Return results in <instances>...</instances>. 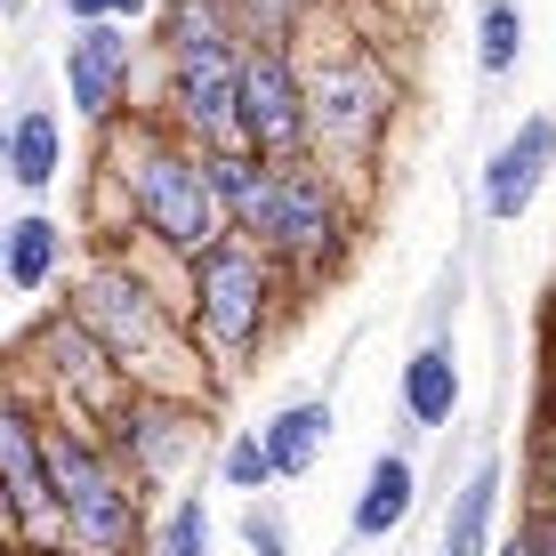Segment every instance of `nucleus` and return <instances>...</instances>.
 <instances>
[{
    "mask_svg": "<svg viewBox=\"0 0 556 556\" xmlns=\"http://www.w3.org/2000/svg\"><path fill=\"white\" fill-rule=\"evenodd\" d=\"M65 315L113 355V371H122L129 388H146V395H186V388H202L194 331H186V299L153 291V282H146L122 251L89 258L81 275L65 282Z\"/></svg>",
    "mask_w": 556,
    "mask_h": 556,
    "instance_id": "f257e3e1",
    "label": "nucleus"
},
{
    "mask_svg": "<svg viewBox=\"0 0 556 556\" xmlns=\"http://www.w3.org/2000/svg\"><path fill=\"white\" fill-rule=\"evenodd\" d=\"M113 178L129 194V226L146 242H162L169 258H194L226 235V210L210 194V169H202V146H186L162 113H138L122 138L113 122Z\"/></svg>",
    "mask_w": 556,
    "mask_h": 556,
    "instance_id": "f03ea898",
    "label": "nucleus"
},
{
    "mask_svg": "<svg viewBox=\"0 0 556 556\" xmlns=\"http://www.w3.org/2000/svg\"><path fill=\"white\" fill-rule=\"evenodd\" d=\"M41 459H49L56 548H73V556H138L146 548V492L129 484V468L105 452V435L89 419L49 412Z\"/></svg>",
    "mask_w": 556,
    "mask_h": 556,
    "instance_id": "7ed1b4c3",
    "label": "nucleus"
},
{
    "mask_svg": "<svg viewBox=\"0 0 556 556\" xmlns=\"http://www.w3.org/2000/svg\"><path fill=\"white\" fill-rule=\"evenodd\" d=\"M162 122L186 146H235V98H242V41L218 0H162Z\"/></svg>",
    "mask_w": 556,
    "mask_h": 556,
    "instance_id": "20e7f679",
    "label": "nucleus"
},
{
    "mask_svg": "<svg viewBox=\"0 0 556 556\" xmlns=\"http://www.w3.org/2000/svg\"><path fill=\"white\" fill-rule=\"evenodd\" d=\"M275 299H282L275 258L242 235H218L210 251L186 258V331H194V348L218 371H242L258 355L266 323H275Z\"/></svg>",
    "mask_w": 556,
    "mask_h": 556,
    "instance_id": "39448f33",
    "label": "nucleus"
},
{
    "mask_svg": "<svg viewBox=\"0 0 556 556\" xmlns=\"http://www.w3.org/2000/svg\"><path fill=\"white\" fill-rule=\"evenodd\" d=\"M226 235L258 242L275 266H299V275H315V266L339 251V235H348V218H339V178L315 162V153L266 162L258 194L235 210V226H226Z\"/></svg>",
    "mask_w": 556,
    "mask_h": 556,
    "instance_id": "423d86ee",
    "label": "nucleus"
},
{
    "mask_svg": "<svg viewBox=\"0 0 556 556\" xmlns=\"http://www.w3.org/2000/svg\"><path fill=\"white\" fill-rule=\"evenodd\" d=\"M98 435H105V452L129 468V484H138V492H169V484L202 459L210 419H202V404H186V395H146V388H129L122 404L98 419Z\"/></svg>",
    "mask_w": 556,
    "mask_h": 556,
    "instance_id": "0eeeda50",
    "label": "nucleus"
},
{
    "mask_svg": "<svg viewBox=\"0 0 556 556\" xmlns=\"http://www.w3.org/2000/svg\"><path fill=\"white\" fill-rule=\"evenodd\" d=\"M395 113V73L379 65V56H323L315 73H306V146L339 153V162H355V153L379 146V129H388Z\"/></svg>",
    "mask_w": 556,
    "mask_h": 556,
    "instance_id": "6e6552de",
    "label": "nucleus"
},
{
    "mask_svg": "<svg viewBox=\"0 0 556 556\" xmlns=\"http://www.w3.org/2000/svg\"><path fill=\"white\" fill-rule=\"evenodd\" d=\"M235 146L258 162L306 153V73L291 49H242V98H235Z\"/></svg>",
    "mask_w": 556,
    "mask_h": 556,
    "instance_id": "1a4fd4ad",
    "label": "nucleus"
},
{
    "mask_svg": "<svg viewBox=\"0 0 556 556\" xmlns=\"http://www.w3.org/2000/svg\"><path fill=\"white\" fill-rule=\"evenodd\" d=\"M56 73H65V105L89 129H113L138 98V25H73Z\"/></svg>",
    "mask_w": 556,
    "mask_h": 556,
    "instance_id": "9d476101",
    "label": "nucleus"
},
{
    "mask_svg": "<svg viewBox=\"0 0 556 556\" xmlns=\"http://www.w3.org/2000/svg\"><path fill=\"white\" fill-rule=\"evenodd\" d=\"M33 355H41V379L65 395V412L89 419V428H98V419L129 395V379L113 371V355L65 315V306H56V315H41V331H33Z\"/></svg>",
    "mask_w": 556,
    "mask_h": 556,
    "instance_id": "9b49d317",
    "label": "nucleus"
},
{
    "mask_svg": "<svg viewBox=\"0 0 556 556\" xmlns=\"http://www.w3.org/2000/svg\"><path fill=\"white\" fill-rule=\"evenodd\" d=\"M548 169H556V113H525L501 138V153L484 162V218L516 226L532 210V194L548 186Z\"/></svg>",
    "mask_w": 556,
    "mask_h": 556,
    "instance_id": "f8f14e48",
    "label": "nucleus"
},
{
    "mask_svg": "<svg viewBox=\"0 0 556 556\" xmlns=\"http://www.w3.org/2000/svg\"><path fill=\"white\" fill-rule=\"evenodd\" d=\"M73 266V235L65 218H49V210H25V218H0V282H9L16 299H41L65 282Z\"/></svg>",
    "mask_w": 556,
    "mask_h": 556,
    "instance_id": "ddd939ff",
    "label": "nucleus"
},
{
    "mask_svg": "<svg viewBox=\"0 0 556 556\" xmlns=\"http://www.w3.org/2000/svg\"><path fill=\"white\" fill-rule=\"evenodd\" d=\"M0 178L25 186V194H49L65 178V122H56L49 98H25L9 113V146H0Z\"/></svg>",
    "mask_w": 556,
    "mask_h": 556,
    "instance_id": "4468645a",
    "label": "nucleus"
},
{
    "mask_svg": "<svg viewBox=\"0 0 556 556\" xmlns=\"http://www.w3.org/2000/svg\"><path fill=\"white\" fill-rule=\"evenodd\" d=\"M501 452H484L468 476H459L452 492V516H444V541H435V556H492V525H501Z\"/></svg>",
    "mask_w": 556,
    "mask_h": 556,
    "instance_id": "2eb2a0df",
    "label": "nucleus"
},
{
    "mask_svg": "<svg viewBox=\"0 0 556 556\" xmlns=\"http://www.w3.org/2000/svg\"><path fill=\"white\" fill-rule=\"evenodd\" d=\"M412 501H419V468H412V452H379L371 468H363V492H355L348 532H355V541H388V532H404Z\"/></svg>",
    "mask_w": 556,
    "mask_h": 556,
    "instance_id": "dca6fc26",
    "label": "nucleus"
},
{
    "mask_svg": "<svg viewBox=\"0 0 556 556\" xmlns=\"http://www.w3.org/2000/svg\"><path fill=\"white\" fill-rule=\"evenodd\" d=\"M452 412H459V355L444 331H428L404 363V419L412 428H452Z\"/></svg>",
    "mask_w": 556,
    "mask_h": 556,
    "instance_id": "f3484780",
    "label": "nucleus"
},
{
    "mask_svg": "<svg viewBox=\"0 0 556 556\" xmlns=\"http://www.w3.org/2000/svg\"><path fill=\"white\" fill-rule=\"evenodd\" d=\"M258 435H266V459H275V484L282 476H306L323 459V444H331V404H323V395H299V404H282Z\"/></svg>",
    "mask_w": 556,
    "mask_h": 556,
    "instance_id": "a211bd4d",
    "label": "nucleus"
},
{
    "mask_svg": "<svg viewBox=\"0 0 556 556\" xmlns=\"http://www.w3.org/2000/svg\"><path fill=\"white\" fill-rule=\"evenodd\" d=\"M226 25H235L242 49H291V33L306 25V9L315 0H218Z\"/></svg>",
    "mask_w": 556,
    "mask_h": 556,
    "instance_id": "6ab92c4d",
    "label": "nucleus"
},
{
    "mask_svg": "<svg viewBox=\"0 0 556 556\" xmlns=\"http://www.w3.org/2000/svg\"><path fill=\"white\" fill-rule=\"evenodd\" d=\"M516 56H525V9L516 0H484L476 9V65L501 81V73H516Z\"/></svg>",
    "mask_w": 556,
    "mask_h": 556,
    "instance_id": "aec40b11",
    "label": "nucleus"
},
{
    "mask_svg": "<svg viewBox=\"0 0 556 556\" xmlns=\"http://www.w3.org/2000/svg\"><path fill=\"white\" fill-rule=\"evenodd\" d=\"M210 541H218V532H210V501L202 492H178V501L162 508V532H153V556H210Z\"/></svg>",
    "mask_w": 556,
    "mask_h": 556,
    "instance_id": "412c9836",
    "label": "nucleus"
},
{
    "mask_svg": "<svg viewBox=\"0 0 556 556\" xmlns=\"http://www.w3.org/2000/svg\"><path fill=\"white\" fill-rule=\"evenodd\" d=\"M218 484L242 492V501H258V492L275 484V459H266V435H258V428H235V435L218 444Z\"/></svg>",
    "mask_w": 556,
    "mask_h": 556,
    "instance_id": "4be33fe9",
    "label": "nucleus"
},
{
    "mask_svg": "<svg viewBox=\"0 0 556 556\" xmlns=\"http://www.w3.org/2000/svg\"><path fill=\"white\" fill-rule=\"evenodd\" d=\"M242 548H251V556H291V532H282V516L266 501L242 508Z\"/></svg>",
    "mask_w": 556,
    "mask_h": 556,
    "instance_id": "5701e85b",
    "label": "nucleus"
},
{
    "mask_svg": "<svg viewBox=\"0 0 556 556\" xmlns=\"http://www.w3.org/2000/svg\"><path fill=\"white\" fill-rule=\"evenodd\" d=\"M146 9H153V0H65L73 25H138Z\"/></svg>",
    "mask_w": 556,
    "mask_h": 556,
    "instance_id": "b1692460",
    "label": "nucleus"
},
{
    "mask_svg": "<svg viewBox=\"0 0 556 556\" xmlns=\"http://www.w3.org/2000/svg\"><path fill=\"white\" fill-rule=\"evenodd\" d=\"M516 556H556V525H548V516H525V532H516Z\"/></svg>",
    "mask_w": 556,
    "mask_h": 556,
    "instance_id": "393cba45",
    "label": "nucleus"
},
{
    "mask_svg": "<svg viewBox=\"0 0 556 556\" xmlns=\"http://www.w3.org/2000/svg\"><path fill=\"white\" fill-rule=\"evenodd\" d=\"M532 516H548V525H556V459H541V501H532Z\"/></svg>",
    "mask_w": 556,
    "mask_h": 556,
    "instance_id": "a878e982",
    "label": "nucleus"
},
{
    "mask_svg": "<svg viewBox=\"0 0 556 556\" xmlns=\"http://www.w3.org/2000/svg\"><path fill=\"white\" fill-rule=\"evenodd\" d=\"M33 9V0H0V16H25Z\"/></svg>",
    "mask_w": 556,
    "mask_h": 556,
    "instance_id": "bb28decb",
    "label": "nucleus"
},
{
    "mask_svg": "<svg viewBox=\"0 0 556 556\" xmlns=\"http://www.w3.org/2000/svg\"><path fill=\"white\" fill-rule=\"evenodd\" d=\"M25 556H73V548H56V541H49V548H25Z\"/></svg>",
    "mask_w": 556,
    "mask_h": 556,
    "instance_id": "cd10ccee",
    "label": "nucleus"
},
{
    "mask_svg": "<svg viewBox=\"0 0 556 556\" xmlns=\"http://www.w3.org/2000/svg\"><path fill=\"white\" fill-rule=\"evenodd\" d=\"M492 556H516V541H508V548H492Z\"/></svg>",
    "mask_w": 556,
    "mask_h": 556,
    "instance_id": "c85d7f7f",
    "label": "nucleus"
},
{
    "mask_svg": "<svg viewBox=\"0 0 556 556\" xmlns=\"http://www.w3.org/2000/svg\"><path fill=\"white\" fill-rule=\"evenodd\" d=\"M0 556H25V548H0Z\"/></svg>",
    "mask_w": 556,
    "mask_h": 556,
    "instance_id": "c756f323",
    "label": "nucleus"
}]
</instances>
